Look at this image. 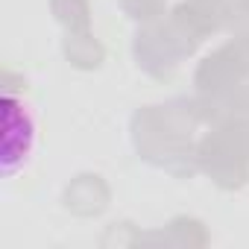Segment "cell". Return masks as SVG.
Returning a JSON list of instances; mask_svg holds the SVG:
<instances>
[{
    "mask_svg": "<svg viewBox=\"0 0 249 249\" xmlns=\"http://www.w3.org/2000/svg\"><path fill=\"white\" fill-rule=\"evenodd\" d=\"M3 108V176H15L30 164L38 147V123L33 106L18 94H6Z\"/></svg>",
    "mask_w": 249,
    "mask_h": 249,
    "instance_id": "6da1fadb",
    "label": "cell"
}]
</instances>
